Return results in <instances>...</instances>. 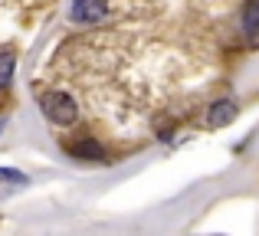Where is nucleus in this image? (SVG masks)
<instances>
[{
  "label": "nucleus",
  "mask_w": 259,
  "mask_h": 236,
  "mask_svg": "<svg viewBox=\"0 0 259 236\" xmlns=\"http://www.w3.org/2000/svg\"><path fill=\"white\" fill-rule=\"evenodd\" d=\"M39 105H43V115L50 118L53 125H72V121L79 118L76 102H72L66 92H46V96L39 99Z\"/></svg>",
  "instance_id": "f257e3e1"
},
{
  "label": "nucleus",
  "mask_w": 259,
  "mask_h": 236,
  "mask_svg": "<svg viewBox=\"0 0 259 236\" xmlns=\"http://www.w3.org/2000/svg\"><path fill=\"white\" fill-rule=\"evenodd\" d=\"M105 0H72V20L79 23H99L105 17Z\"/></svg>",
  "instance_id": "f03ea898"
},
{
  "label": "nucleus",
  "mask_w": 259,
  "mask_h": 236,
  "mask_svg": "<svg viewBox=\"0 0 259 236\" xmlns=\"http://www.w3.org/2000/svg\"><path fill=\"white\" fill-rule=\"evenodd\" d=\"M236 102L233 99H220V102H213L210 105V112H207V125L210 128H223V125H230V121L236 118Z\"/></svg>",
  "instance_id": "7ed1b4c3"
},
{
  "label": "nucleus",
  "mask_w": 259,
  "mask_h": 236,
  "mask_svg": "<svg viewBox=\"0 0 259 236\" xmlns=\"http://www.w3.org/2000/svg\"><path fill=\"white\" fill-rule=\"evenodd\" d=\"M69 154H72V158H79V161H105L102 145H99V141H92V138L79 141V145H69Z\"/></svg>",
  "instance_id": "20e7f679"
},
{
  "label": "nucleus",
  "mask_w": 259,
  "mask_h": 236,
  "mask_svg": "<svg viewBox=\"0 0 259 236\" xmlns=\"http://www.w3.org/2000/svg\"><path fill=\"white\" fill-rule=\"evenodd\" d=\"M243 30H246L249 43L259 46V4H249L246 13H243Z\"/></svg>",
  "instance_id": "39448f33"
},
{
  "label": "nucleus",
  "mask_w": 259,
  "mask_h": 236,
  "mask_svg": "<svg viewBox=\"0 0 259 236\" xmlns=\"http://www.w3.org/2000/svg\"><path fill=\"white\" fill-rule=\"evenodd\" d=\"M13 69H17V59H13V53H0V89H7V85H10Z\"/></svg>",
  "instance_id": "423d86ee"
},
{
  "label": "nucleus",
  "mask_w": 259,
  "mask_h": 236,
  "mask_svg": "<svg viewBox=\"0 0 259 236\" xmlns=\"http://www.w3.org/2000/svg\"><path fill=\"white\" fill-rule=\"evenodd\" d=\"M0 180H10V184H26V177L13 167H0Z\"/></svg>",
  "instance_id": "0eeeda50"
}]
</instances>
